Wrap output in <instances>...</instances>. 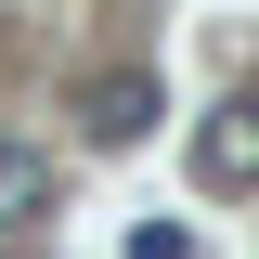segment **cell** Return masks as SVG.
<instances>
[{
  "label": "cell",
  "instance_id": "7a4b0ae2",
  "mask_svg": "<svg viewBox=\"0 0 259 259\" xmlns=\"http://www.w3.org/2000/svg\"><path fill=\"white\" fill-rule=\"evenodd\" d=\"M194 182H207V194H246L259 182V91H233V104L194 117Z\"/></svg>",
  "mask_w": 259,
  "mask_h": 259
},
{
  "label": "cell",
  "instance_id": "3957f363",
  "mask_svg": "<svg viewBox=\"0 0 259 259\" xmlns=\"http://www.w3.org/2000/svg\"><path fill=\"white\" fill-rule=\"evenodd\" d=\"M39 221H52V156L0 143V233H39Z\"/></svg>",
  "mask_w": 259,
  "mask_h": 259
},
{
  "label": "cell",
  "instance_id": "6da1fadb",
  "mask_svg": "<svg viewBox=\"0 0 259 259\" xmlns=\"http://www.w3.org/2000/svg\"><path fill=\"white\" fill-rule=\"evenodd\" d=\"M78 117H91V143H104V156H130V143L168 117V91H156V65H104L91 91H78Z\"/></svg>",
  "mask_w": 259,
  "mask_h": 259
},
{
  "label": "cell",
  "instance_id": "277c9868",
  "mask_svg": "<svg viewBox=\"0 0 259 259\" xmlns=\"http://www.w3.org/2000/svg\"><path fill=\"white\" fill-rule=\"evenodd\" d=\"M130 259H194V221H143V233H130Z\"/></svg>",
  "mask_w": 259,
  "mask_h": 259
}]
</instances>
